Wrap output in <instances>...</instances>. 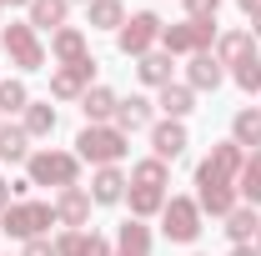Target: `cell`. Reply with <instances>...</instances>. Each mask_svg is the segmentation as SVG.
<instances>
[{"label":"cell","mask_w":261,"mask_h":256,"mask_svg":"<svg viewBox=\"0 0 261 256\" xmlns=\"http://www.w3.org/2000/svg\"><path fill=\"white\" fill-rule=\"evenodd\" d=\"M186 146H191L186 121H156V126H151V156H156V161L171 166L176 156H186Z\"/></svg>","instance_id":"cell-10"},{"label":"cell","mask_w":261,"mask_h":256,"mask_svg":"<svg viewBox=\"0 0 261 256\" xmlns=\"http://www.w3.org/2000/svg\"><path fill=\"white\" fill-rule=\"evenodd\" d=\"M256 226H261L256 206H246V201H241V206L226 216V236H231V246H251V241H256Z\"/></svg>","instance_id":"cell-25"},{"label":"cell","mask_w":261,"mask_h":256,"mask_svg":"<svg viewBox=\"0 0 261 256\" xmlns=\"http://www.w3.org/2000/svg\"><path fill=\"white\" fill-rule=\"evenodd\" d=\"M25 181H31V186H56V191H65V186L81 181V156H75V151H56V146L31 151V161H25Z\"/></svg>","instance_id":"cell-2"},{"label":"cell","mask_w":261,"mask_h":256,"mask_svg":"<svg viewBox=\"0 0 261 256\" xmlns=\"http://www.w3.org/2000/svg\"><path fill=\"white\" fill-rule=\"evenodd\" d=\"M0 50L10 56L15 70H40V65H45V45H40V31H35L31 20L0 25Z\"/></svg>","instance_id":"cell-5"},{"label":"cell","mask_w":261,"mask_h":256,"mask_svg":"<svg viewBox=\"0 0 261 256\" xmlns=\"http://www.w3.org/2000/svg\"><path fill=\"white\" fill-rule=\"evenodd\" d=\"M221 81H226V65L216 61L211 50L191 56V65H186V86H191V91H216Z\"/></svg>","instance_id":"cell-17"},{"label":"cell","mask_w":261,"mask_h":256,"mask_svg":"<svg viewBox=\"0 0 261 256\" xmlns=\"http://www.w3.org/2000/svg\"><path fill=\"white\" fill-rule=\"evenodd\" d=\"M130 186H156V191H166V186H171V166L156 161V156L136 161V166H130Z\"/></svg>","instance_id":"cell-29"},{"label":"cell","mask_w":261,"mask_h":256,"mask_svg":"<svg viewBox=\"0 0 261 256\" xmlns=\"http://www.w3.org/2000/svg\"><path fill=\"white\" fill-rule=\"evenodd\" d=\"M50 226H61L50 201H31V196H20V201H10V206L0 211V231H5L10 241H35V236H45Z\"/></svg>","instance_id":"cell-1"},{"label":"cell","mask_w":261,"mask_h":256,"mask_svg":"<svg viewBox=\"0 0 261 256\" xmlns=\"http://www.w3.org/2000/svg\"><path fill=\"white\" fill-rule=\"evenodd\" d=\"M31 106V91H25V81H0V116H20Z\"/></svg>","instance_id":"cell-31"},{"label":"cell","mask_w":261,"mask_h":256,"mask_svg":"<svg viewBox=\"0 0 261 256\" xmlns=\"http://www.w3.org/2000/svg\"><path fill=\"white\" fill-rule=\"evenodd\" d=\"M111 126L121 131V136L151 131V126H156V100H146V96H126L121 106H116V121H111Z\"/></svg>","instance_id":"cell-11"},{"label":"cell","mask_w":261,"mask_h":256,"mask_svg":"<svg viewBox=\"0 0 261 256\" xmlns=\"http://www.w3.org/2000/svg\"><path fill=\"white\" fill-rule=\"evenodd\" d=\"M236 196L246 206H261V151H246V166L236 176Z\"/></svg>","instance_id":"cell-28"},{"label":"cell","mask_w":261,"mask_h":256,"mask_svg":"<svg viewBox=\"0 0 261 256\" xmlns=\"http://www.w3.org/2000/svg\"><path fill=\"white\" fill-rule=\"evenodd\" d=\"M130 151V136H121L116 126H81V136H75V156L91 161V166H116V161Z\"/></svg>","instance_id":"cell-3"},{"label":"cell","mask_w":261,"mask_h":256,"mask_svg":"<svg viewBox=\"0 0 261 256\" xmlns=\"http://www.w3.org/2000/svg\"><path fill=\"white\" fill-rule=\"evenodd\" d=\"M81 241H86V231H75V226H65L61 236L50 241L56 246V256H81Z\"/></svg>","instance_id":"cell-33"},{"label":"cell","mask_w":261,"mask_h":256,"mask_svg":"<svg viewBox=\"0 0 261 256\" xmlns=\"http://www.w3.org/2000/svg\"><path fill=\"white\" fill-rule=\"evenodd\" d=\"M126 186H130V176L121 166H100L96 176H91V201L96 206H121L126 201Z\"/></svg>","instance_id":"cell-13"},{"label":"cell","mask_w":261,"mask_h":256,"mask_svg":"<svg viewBox=\"0 0 261 256\" xmlns=\"http://www.w3.org/2000/svg\"><path fill=\"white\" fill-rule=\"evenodd\" d=\"M251 246H256V251H261V226H256V241H251Z\"/></svg>","instance_id":"cell-42"},{"label":"cell","mask_w":261,"mask_h":256,"mask_svg":"<svg viewBox=\"0 0 261 256\" xmlns=\"http://www.w3.org/2000/svg\"><path fill=\"white\" fill-rule=\"evenodd\" d=\"M91 86H96V61H91V56L75 61V65H56V70H50V96L56 100H81Z\"/></svg>","instance_id":"cell-9"},{"label":"cell","mask_w":261,"mask_h":256,"mask_svg":"<svg viewBox=\"0 0 261 256\" xmlns=\"http://www.w3.org/2000/svg\"><path fill=\"white\" fill-rule=\"evenodd\" d=\"M126 206H130L136 221H151V216H161L166 191H156V186H126Z\"/></svg>","instance_id":"cell-26"},{"label":"cell","mask_w":261,"mask_h":256,"mask_svg":"<svg viewBox=\"0 0 261 256\" xmlns=\"http://www.w3.org/2000/svg\"><path fill=\"white\" fill-rule=\"evenodd\" d=\"M116 256H151V226L146 221H121V231H116Z\"/></svg>","instance_id":"cell-24"},{"label":"cell","mask_w":261,"mask_h":256,"mask_svg":"<svg viewBox=\"0 0 261 256\" xmlns=\"http://www.w3.org/2000/svg\"><path fill=\"white\" fill-rule=\"evenodd\" d=\"M136 75H141V86L161 91V86H171V81H176V56H166L161 45H156L151 56H141V61H136Z\"/></svg>","instance_id":"cell-15"},{"label":"cell","mask_w":261,"mask_h":256,"mask_svg":"<svg viewBox=\"0 0 261 256\" xmlns=\"http://www.w3.org/2000/svg\"><path fill=\"white\" fill-rule=\"evenodd\" d=\"M116 106H121V96L111 86H91L81 96V116H86V126H111L116 121Z\"/></svg>","instance_id":"cell-14"},{"label":"cell","mask_w":261,"mask_h":256,"mask_svg":"<svg viewBox=\"0 0 261 256\" xmlns=\"http://www.w3.org/2000/svg\"><path fill=\"white\" fill-rule=\"evenodd\" d=\"M81 256H116V241H106L100 231H86V241H81Z\"/></svg>","instance_id":"cell-34"},{"label":"cell","mask_w":261,"mask_h":256,"mask_svg":"<svg viewBox=\"0 0 261 256\" xmlns=\"http://www.w3.org/2000/svg\"><path fill=\"white\" fill-rule=\"evenodd\" d=\"M231 256H261L256 246H231Z\"/></svg>","instance_id":"cell-39"},{"label":"cell","mask_w":261,"mask_h":256,"mask_svg":"<svg viewBox=\"0 0 261 256\" xmlns=\"http://www.w3.org/2000/svg\"><path fill=\"white\" fill-rule=\"evenodd\" d=\"M65 15H70V0H31L25 5V20L35 31H50V35L65 25Z\"/></svg>","instance_id":"cell-22"},{"label":"cell","mask_w":261,"mask_h":256,"mask_svg":"<svg viewBox=\"0 0 261 256\" xmlns=\"http://www.w3.org/2000/svg\"><path fill=\"white\" fill-rule=\"evenodd\" d=\"M216 35H221L216 20H176L161 31V50L166 56H201V50L216 45Z\"/></svg>","instance_id":"cell-7"},{"label":"cell","mask_w":261,"mask_h":256,"mask_svg":"<svg viewBox=\"0 0 261 256\" xmlns=\"http://www.w3.org/2000/svg\"><path fill=\"white\" fill-rule=\"evenodd\" d=\"M70 5H75V0H70ZM81 5H91V0H81Z\"/></svg>","instance_id":"cell-43"},{"label":"cell","mask_w":261,"mask_h":256,"mask_svg":"<svg viewBox=\"0 0 261 256\" xmlns=\"http://www.w3.org/2000/svg\"><path fill=\"white\" fill-rule=\"evenodd\" d=\"M241 166H246V151L236 141H216L206 151V161L196 166V186H236Z\"/></svg>","instance_id":"cell-6"},{"label":"cell","mask_w":261,"mask_h":256,"mask_svg":"<svg viewBox=\"0 0 261 256\" xmlns=\"http://www.w3.org/2000/svg\"><path fill=\"white\" fill-rule=\"evenodd\" d=\"M231 81H236L246 96H261V56H246L241 65H231Z\"/></svg>","instance_id":"cell-32"},{"label":"cell","mask_w":261,"mask_h":256,"mask_svg":"<svg viewBox=\"0 0 261 256\" xmlns=\"http://www.w3.org/2000/svg\"><path fill=\"white\" fill-rule=\"evenodd\" d=\"M86 20H91V31H121L126 25V5L121 0H91Z\"/></svg>","instance_id":"cell-27"},{"label":"cell","mask_w":261,"mask_h":256,"mask_svg":"<svg viewBox=\"0 0 261 256\" xmlns=\"http://www.w3.org/2000/svg\"><path fill=\"white\" fill-rule=\"evenodd\" d=\"M196 206H201V216H221L226 221L241 206V196H236V186H196Z\"/></svg>","instance_id":"cell-19"},{"label":"cell","mask_w":261,"mask_h":256,"mask_svg":"<svg viewBox=\"0 0 261 256\" xmlns=\"http://www.w3.org/2000/svg\"><path fill=\"white\" fill-rule=\"evenodd\" d=\"M161 231H166V241L191 246L196 236L206 231V216H201L196 196H166V206H161Z\"/></svg>","instance_id":"cell-4"},{"label":"cell","mask_w":261,"mask_h":256,"mask_svg":"<svg viewBox=\"0 0 261 256\" xmlns=\"http://www.w3.org/2000/svg\"><path fill=\"white\" fill-rule=\"evenodd\" d=\"M156 111H161L166 121H186L196 111V91L186 81H171V86H161V96H156Z\"/></svg>","instance_id":"cell-16"},{"label":"cell","mask_w":261,"mask_h":256,"mask_svg":"<svg viewBox=\"0 0 261 256\" xmlns=\"http://www.w3.org/2000/svg\"><path fill=\"white\" fill-rule=\"evenodd\" d=\"M161 31H166V20L156 15V10H136L126 25L116 31V45H121V56H151L156 45H161Z\"/></svg>","instance_id":"cell-8"},{"label":"cell","mask_w":261,"mask_h":256,"mask_svg":"<svg viewBox=\"0 0 261 256\" xmlns=\"http://www.w3.org/2000/svg\"><path fill=\"white\" fill-rule=\"evenodd\" d=\"M0 161H31V136L20 126H0Z\"/></svg>","instance_id":"cell-30"},{"label":"cell","mask_w":261,"mask_h":256,"mask_svg":"<svg viewBox=\"0 0 261 256\" xmlns=\"http://www.w3.org/2000/svg\"><path fill=\"white\" fill-rule=\"evenodd\" d=\"M251 40H261V10L251 15Z\"/></svg>","instance_id":"cell-40"},{"label":"cell","mask_w":261,"mask_h":256,"mask_svg":"<svg viewBox=\"0 0 261 256\" xmlns=\"http://www.w3.org/2000/svg\"><path fill=\"white\" fill-rule=\"evenodd\" d=\"M50 56H56L61 65L86 61V56H91V45H86V31H81V25H61V31L50 35Z\"/></svg>","instance_id":"cell-18"},{"label":"cell","mask_w":261,"mask_h":256,"mask_svg":"<svg viewBox=\"0 0 261 256\" xmlns=\"http://www.w3.org/2000/svg\"><path fill=\"white\" fill-rule=\"evenodd\" d=\"M186 5V20H216V10H221V0H181Z\"/></svg>","instance_id":"cell-35"},{"label":"cell","mask_w":261,"mask_h":256,"mask_svg":"<svg viewBox=\"0 0 261 256\" xmlns=\"http://www.w3.org/2000/svg\"><path fill=\"white\" fill-rule=\"evenodd\" d=\"M20 256H56V246H50V236H35V241H25Z\"/></svg>","instance_id":"cell-36"},{"label":"cell","mask_w":261,"mask_h":256,"mask_svg":"<svg viewBox=\"0 0 261 256\" xmlns=\"http://www.w3.org/2000/svg\"><path fill=\"white\" fill-rule=\"evenodd\" d=\"M211 56H216L221 65H241L246 56H256V40H251V31H221Z\"/></svg>","instance_id":"cell-21"},{"label":"cell","mask_w":261,"mask_h":256,"mask_svg":"<svg viewBox=\"0 0 261 256\" xmlns=\"http://www.w3.org/2000/svg\"><path fill=\"white\" fill-rule=\"evenodd\" d=\"M50 206H56V221L61 226H75V231H81V226L91 221V206H96V201H91L86 186H65V191H56Z\"/></svg>","instance_id":"cell-12"},{"label":"cell","mask_w":261,"mask_h":256,"mask_svg":"<svg viewBox=\"0 0 261 256\" xmlns=\"http://www.w3.org/2000/svg\"><path fill=\"white\" fill-rule=\"evenodd\" d=\"M236 5H241L246 15H256V10H261V0H236Z\"/></svg>","instance_id":"cell-38"},{"label":"cell","mask_w":261,"mask_h":256,"mask_svg":"<svg viewBox=\"0 0 261 256\" xmlns=\"http://www.w3.org/2000/svg\"><path fill=\"white\" fill-rule=\"evenodd\" d=\"M10 201H15V181H5V176H0V211H5Z\"/></svg>","instance_id":"cell-37"},{"label":"cell","mask_w":261,"mask_h":256,"mask_svg":"<svg viewBox=\"0 0 261 256\" xmlns=\"http://www.w3.org/2000/svg\"><path fill=\"white\" fill-rule=\"evenodd\" d=\"M56 121H61V116H56V106H50V100H31V106L20 111V131H25L31 141H45V136L56 131Z\"/></svg>","instance_id":"cell-23"},{"label":"cell","mask_w":261,"mask_h":256,"mask_svg":"<svg viewBox=\"0 0 261 256\" xmlns=\"http://www.w3.org/2000/svg\"><path fill=\"white\" fill-rule=\"evenodd\" d=\"M5 5H31V0H0V10H5Z\"/></svg>","instance_id":"cell-41"},{"label":"cell","mask_w":261,"mask_h":256,"mask_svg":"<svg viewBox=\"0 0 261 256\" xmlns=\"http://www.w3.org/2000/svg\"><path fill=\"white\" fill-rule=\"evenodd\" d=\"M231 141L241 151H261V106H241L231 116Z\"/></svg>","instance_id":"cell-20"}]
</instances>
